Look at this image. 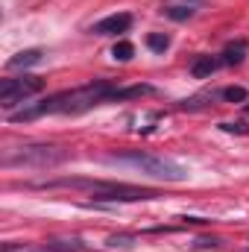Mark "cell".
I'll use <instances>...</instances> for the list:
<instances>
[{"instance_id": "cell-7", "label": "cell", "mask_w": 249, "mask_h": 252, "mask_svg": "<svg viewBox=\"0 0 249 252\" xmlns=\"http://www.w3.org/2000/svg\"><path fill=\"white\" fill-rule=\"evenodd\" d=\"M220 64H223V59H217V56H196L193 64H190V76H193V79H205V76H211Z\"/></svg>"}, {"instance_id": "cell-3", "label": "cell", "mask_w": 249, "mask_h": 252, "mask_svg": "<svg viewBox=\"0 0 249 252\" xmlns=\"http://www.w3.org/2000/svg\"><path fill=\"white\" fill-rule=\"evenodd\" d=\"M109 164H126L150 179H158V182H185L187 170L182 164L164 158V156H153V153H141V150H126V153H109L106 156Z\"/></svg>"}, {"instance_id": "cell-10", "label": "cell", "mask_w": 249, "mask_h": 252, "mask_svg": "<svg viewBox=\"0 0 249 252\" xmlns=\"http://www.w3.org/2000/svg\"><path fill=\"white\" fill-rule=\"evenodd\" d=\"M161 12H164V18H170V21H190L196 9H193L190 3H185V6H176V3H173V6H164Z\"/></svg>"}, {"instance_id": "cell-6", "label": "cell", "mask_w": 249, "mask_h": 252, "mask_svg": "<svg viewBox=\"0 0 249 252\" xmlns=\"http://www.w3.org/2000/svg\"><path fill=\"white\" fill-rule=\"evenodd\" d=\"M129 27H132V15L129 12H118V15H109V18L97 21L91 27V32L94 35H118V32H126Z\"/></svg>"}, {"instance_id": "cell-13", "label": "cell", "mask_w": 249, "mask_h": 252, "mask_svg": "<svg viewBox=\"0 0 249 252\" xmlns=\"http://www.w3.org/2000/svg\"><path fill=\"white\" fill-rule=\"evenodd\" d=\"M135 56V47L129 44V41H118L115 47H112V59H118V62H129Z\"/></svg>"}, {"instance_id": "cell-1", "label": "cell", "mask_w": 249, "mask_h": 252, "mask_svg": "<svg viewBox=\"0 0 249 252\" xmlns=\"http://www.w3.org/2000/svg\"><path fill=\"white\" fill-rule=\"evenodd\" d=\"M156 88L153 85H129V88H118L115 82L109 79H94L82 88H70V91H59L35 106H27L21 112H12L9 118L12 121H35V118H44V115H82L100 103H109V100H129V97H141V94H153Z\"/></svg>"}, {"instance_id": "cell-17", "label": "cell", "mask_w": 249, "mask_h": 252, "mask_svg": "<svg viewBox=\"0 0 249 252\" xmlns=\"http://www.w3.org/2000/svg\"><path fill=\"white\" fill-rule=\"evenodd\" d=\"M196 247H199V250H208V247H211V250H217V247H220V241H214V238H199V241H196Z\"/></svg>"}, {"instance_id": "cell-20", "label": "cell", "mask_w": 249, "mask_h": 252, "mask_svg": "<svg viewBox=\"0 0 249 252\" xmlns=\"http://www.w3.org/2000/svg\"><path fill=\"white\" fill-rule=\"evenodd\" d=\"M247 112H249V106H247Z\"/></svg>"}, {"instance_id": "cell-9", "label": "cell", "mask_w": 249, "mask_h": 252, "mask_svg": "<svg viewBox=\"0 0 249 252\" xmlns=\"http://www.w3.org/2000/svg\"><path fill=\"white\" fill-rule=\"evenodd\" d=\"M247 50H249V44L247 41H232L226 50H223V64H241L244 59H247Z\"/></svg>"}, {"instance_id": "cell-11", "label": "cell", "mask_w": 249, "mask_h": 252, "mask_svg": "<svg viewBox=\"0 0 249 252\" xmlns=\"http://www.w3.org/2000/svg\"><path fill=\"white\" fill-rule=\"evenodd\" d=\"M147 47H150L153 53H164V50L170 47V35H164V32H150V35H147Z\"/></svg>"}, {"instance_id": "cell-8", "label": "cell", "mask_w": 249, "mask_h": 252, "mask_svg": "<svg viewBox=\"0 0 249 252\" xmlns=\"http://www.w3.org/2000/svg\"><path fill=\"white\" fill-rule=\"evenodd\" d=\"M41 50L38 47H32V50H21V53H15L9 62H6V67L9 70H24V67H32V64H38L41 62Z\"/></svg>"}, {"instance_id": "cell-15", "label": "cell", "mask_w": 249, "mask_h": 252, "mask_svg": "<svg viewBox=\"0 0 249 252\" xmlns=\"http://www.w3.org/2000/svg\"><path fill=\"white\" fill-rule=\"evenodd\" d=\"M109 247H121V250H132L135 247V235H112L109 238Z\"/></svg>"}, {"instance_id": "cell-2", "label": "cell", "mask_w": 249, "mask_h": 252, "mask_svg": "<svg viewBox=\"0 0 249 252\" xmlns=\"http://www.w3.org/2000/svg\"><path fill=\"white\" fill-rule=\"evenodd\" d=\"M35 188H85L97 202H138V199H156L153 188H138L124 182H94V179H50V182H32Z\"/></svg>"}, {"instance_id": "cell-16", "label": "cell", "mask_w": 249, "mask_h": 252, "mask_svg": "<svg viewBox=\"0 0 249 252\" xmlns=\"http://www.w3.org/2000/svg\"><path fill=\"white\" fill-rule=\"evenodd\" d=\"M220 129H226V132H235V135H247V132H249L244 121H226V124H220Z\"/></svg>"}, {"instance_id": "cell-19", "label": "cell", "mask_w": 249, "mask_h": 252, "mask_svg": "<svg viewBox=\"0 0 249 252\" xmlns=\"http://www.w3.org/2000/svg\"><path fill=\"white\" fill-rule=\"evenodd\" d=\"M185 3H205V0H185Z\"/></svg>"}, {"instance_id": "cell-5", "label": "cell", "mask_w": 249, "mask_h": 252, "mask_svg": "<svg viewBox=\"0 0 249 252\" xmlns=\"http://www.w3.org/2000/svg\"><path fill=\"white\" fill-rule=\"evenodd\" d=\"M44 91V79L41 76H18V79H3L0 85V109L12 115V109L35 94Z\"/></svg>"}, {"instance_id": "cell-12", "label": "cell", "mask_w": 249, "mask_h": 252, "mask_svg": "<svg viewBox=\"0 0 249 252\" xmlns=\"http://www.w3.org/2000/svg\"><path fill=\"white\" fill-rule=\"evenodd\" d=\"M247 97H249V91L241 88V85H229V88L220 91V100H229V103H247Z\"/></svg>"}, {"instance_id": "cell-18", "label": "cell", "mask_w": 249, "mask_h": 252, "mask_svg": "<svg viewBox=\"0 0 249 252\" xmlns=\"http://www.w3.org/2000/svg\"><path fill=\"white\" fill-rule=\"evenodd\" d=\"M32 252H59V250H50V247H44V250H32Z\"/></svg>"}, {"instance_id": "cell-14", "label": "cell", "mask_w": 249, "mask_h": 252, "mask_svg": "<svg viewBox=\"0 0 249 252\" xmlns=\"http://www.w3.org/2000/svg\"><path fill=\"white\" fill-rule=\"evenodd\" d=\"M47 247H50V250H59V252H82L85 250L82 241H50Z\"/></svg>"}, {"instance_id": "cell-4", "label": "cell", "mask_w": 249, "mask_h": 252, "mask_svg": "<svg viewBox=\"0 0 249 252\" xmlns=\"http://www.w3.org/2000/svg\"><path fill=\"white\" fill-rule=\"evenodd\" d=\"M70 158V153L62 147H47V144H32V147H18L3 156V167H56Z\"/></svg>"}]
</instances>
